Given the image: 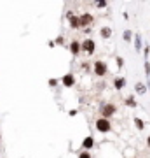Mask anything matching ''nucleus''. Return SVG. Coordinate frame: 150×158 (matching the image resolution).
Instances as JSON below:
<instances>
[{"label":"nucleus","mask_w":150,"mask_h":158,"mask_svg":"<svg viewBox=\"0 0 150 158\" xmlns=\"http://www.w3.org/2000/svg\"><path fill=\"white\" fill-rule=\"evenodd\" d=\"M47 44H49V48H54V46H56V42H54V40H49Z\"/></svg>","instance_id":"26"},{"label":"nucleus","mask_w":150,"mask_h":158,"mask_svg":"<svg viewBox=\"0 0 150 158\" xmlns=\"http://www.w3.org/2000/svg\"><path fill=\"white\" fill-rule=\"evenodd\" d=\"M124 102H126V105H128V107H131V109L138 107V102H136V99H134L133 95H129V97H128V99L124 100Z\"/></svg>","instance_id":"16"},{"label":"nucleus","mask_w":150,"mask_h":158,"mask_svg":"<svg viewBox=\"0 0 150 158\" xmlns=\"http://www.w3.org/2000/svg\"><path fill=\"white\" fill-rule=\"evenodd\" d=\"M149 55H150V46L145 44V48H143V56H145V60H149Z\"/></svg>","instance_id":"20"},{"label":"nucleus","mask_w":150,"mask_h":158,"mask_svg":"<svg viewBox=\"0 0 150 158\" xmlns=\"http://www.w3.org/2000/svg\"><path fill=\"white\" fill-rule=\"evenodd\" d=\"M93 72H94V76H98V78H105L107 72H108V65H107V61H103V60H96V61L93 63Z\"/></svg>","instance_id":"2"},{"label":"nucleus","mask_w":150,"mask_h":158,"mask_svg":"<svg viewBox=\"0 0 150 158\" xmlns=\"http://www.w3.org/2000/svg\"><path fill=\"white\" fill-rule=\"evenodd\" d=\"M126 84H128V81H126V78H122V76L113 79V88H115V90H124Z\"/></svg>","instance_id":"12"},{"label":"nucleus","mask_w":150,"mask_h":158,"mask_svg":"<svg viewBox=\"0 0 150 158\" xmlns=\"http://www.w3.org/2000/svg\"><path fill=\"white\" fill-rule=\"evenodd\" d=\"M79 158H93V157H91V153H89V151H84V149H82V151L79 153Z\"/></svg>","instance_id":"21"},{"label":"nucleus","mask_w":150,"mask_h":158,"mask_svg":"<svg viewBox=\"0 0 150 158\" xmlns=\"http://www.w3.org/2000/svg\"><path fill=\"white\" fill-rule=\"evenodd\" d=\"M93 148H94V137L93 135L84 137V140H82V149H84V151H89V149H93Z\"/></svg>","instance_id":"9"},{"label":"nucleus","mask_w":150,"mask_h":158,"mask_svg":"<svg viewBox=\"0 0 150 158\" xmlns=\"http://www.w3.org/2000/svg\"><path fill=\"white\" fill-rule=\"evenodd\" d=\"M82 69H84V70H89V69H91V63H89V61H84V63H82Z\"/></svg>","instance_id":"24"},{"label":"nucleus","mask_w":150,"mask_h":158,"mask_svg":"<svg viewBox=\"0 0 150 158\" xmlns=\"http://www.w3.org/2000/svg\"><path fill=\"white\" fill-rule=\"evenodd\" d=\"M115 63H117L119 69H122V67H124V58H122V56H115Z\"/></svg>","instance_id":"19"},{"label":"nucleus","mask_w":150,"mask_h":158,"mask_svg":"<svg viewBox=\"0 0 150 158\" xmlns=\"http://www.w3.org/2000/svg\"><path fill=\"white\" fill-rule=\"evenodd\" d=\"M66 18H68V23H70V28H75V30L80 28V18L75 16L74 11H68V12H66Z\"/></svg>","instance_id":"6"},{"label":"nucleus","mask_w":150,"mask_h":158,"mask_svg":"<svg viewBox=\"0 0 150 158\" xmlns=\"http://www.w3.org/2000/svg\"><path fill=\"white\" fill-rule=\"evenodd\" d=\"M115 113H117V105H115V104H103V105L100 107V114H101V118L110 119Z\"/></svg>","instance_id":"3"},{"label":"nucleus","mask_w":150,"mask_h":158,"mask_svg":"<svg viewBox=\"0 0 150 158\" xmlns=\"http://www.w3.org/2000/svg\"><path fill=\"white\" fill-rule=\"evenodd\" d=\"M100 35H101L103 39H110V37H112V28H110V26H101Z\"/></svg>","instance_id":"14"},{"label":"nucleus","mask_w":150,"mask_h":158,"mask_svg":"<svg viewBox=\"0 0 150 158\" xmlns=\"http://www.w3.org/2000/svg\"><path fill=\"white\" fill-rule=\"evenodd\" d=\"M94 127H96V130H98L100 134H108V132H112V123H110V119L101 118V116L94 121Z\"/></svg>","instance_id":"1"},{"label":"nucleus","mask_w":150,"mask_h":158,"mask_svg":"<svg viewBox=\"0 0 150 158\" xmlns=\"http://www.w3.org/2000/svg\"><path fill=\"white\" fill-rule=\"evenodd\" d=\"M145 83H147V88H149V93H150V79H147Z\"/></svg>","instance_id":"27"},{"label":"nucleus","mask_w":150,"mask_h":158,"mask_svg":"<svg viewBox=\"0 0 150 158\" xmlns=\"http://www.w3.org/2000/svg\"><path fill=\"white\" fill-rule=\"evenodd\" d=\"M59 83H61V81H59V79H56V78H51V79H47V84H49L51 88H56V86H58V84H59Z\"/></svg>","instance_id":"17"},{"label":"nucleus","mask_w":150,"mask_h":158,"mask_svg":"<svg viewBox=\"0 0 150 158\" xmlns=\"http://www.w3.org/2000/svg\"><path fill=\"white\" fill-rule=\"evenodd\" d=\"M143 69H145L147 79H150V61H149V60H145V61H143Z\"/></svg>","instance_id":"18"},{"label":"nucleus","mask_w":150,"mask_h":158,"mask_svg":"<svg viewBox=\"0 0 150 158\" xmlns=\"http://www.w3.org/2000/svg\"><path fill=\"white\" fill-rule=\"evenodd\" d=\"M122 39H124V42H131V40H134V34L131 30H124L122 32Z\"/></svg>","instance_id":"15"},{"label":"nucleus","mask_w":150,"mask_h":158,"mask_svg":"<svg viewBox=\"0 0 150 158\" xmlns=\"http://www.w3.org/2000/svg\"><path fill=\"white\" fill-rule=\"evenodd\" d=\"M107 5H108L107 0H100V2H96V7H100V9H103V7H107Z\"/></svg>","instance_id":"22"},{"label":"nucleus","mask_w":150,"mask_h":158,"mask_svg":"<svg viewBox=\"0 0 150 158\" xmlns=\"http://www.w3.org/2000/svg\"><path fill=\"white\" fill-rule=\"evenodd\" d=\"M77 114H79L77 109H70V111H68V116H77Z\"/></svg>","instance_id":"25"},{"label":"nucleus","mask_w":150,"mask_h":158,"mask_svg":"<svg viewBox=\"0 0 150 158\" xmlns=\"http://www.w3.org/2000/svg\"><path fill=\"white\" fill-rule=\"evenodd\" d=\"M147 148H149V149H150V135H149V137H147Z\"/></svg>","instance_id":"28"},{"label":"nucleus","mask_w":150,"mask_h":158,"mask_svg":"<svg viewBox=\"0 0 150 158\" xmlns=\"http://www.w3.org/2000/svg\"><path fill=\"white\" fill-rule=\"evenodd\" d=\"M61 84H63L65 88H74L75 86V74H72V72L65 74V76L61 78Z\"/></svg>","instance_id":"8"},{"label":"nucleus","mask_w":150,"mask_h":158,"mask_svg":"<svg viewBox=\"0 0 150 158\" xmlns=\"http://www.w3.org/2000/svg\"><path fill=\"white\" fill-rule=\"evenodd\" d=\"M133 123H134V127H136V130H140V132H141V130H145V121H143V119H141V118H138V116H134V118H133Z\"/></svg>","instance_id":"13"},{"label":"nucleus","mask_w":150,"mask_h":158,"mask_svg":"<svg viewBox=\"0 0 150 158\" xmlns=\"http://www.w3.org/2000/svg\"><path fill=\"white\" fill-rule=\"evenodd\" d=\"M82 51L84 53H87L89 56L96 53V42L93 39H89V37H86V39L82 40Z\"/></svg>","instance_id":"4"},{"label":"nucleus","mask_w":150,"mask_h":158,"mask_svg":"<svg viewBox=\"0 0 150 158\" xmlns=\"http://www.w3.org/2000/svg\"><path fill=\"white\" fill-rule=\"evenodd\" d=\"M134 91H136L138 95H145V93H149L147 83H141V81H138V83L134 84Z\"/></svg>","instance_id":"11"},{"label":"nucleus","mask_w":150,"mask_h":158,"mask_svg":"<svg viewBox=\"0 0 150 158\" xmlns=\"http://www.w3.org/2000/svg\"><path fill=\"white\" fill-rule=\"evenodd\" d=\"M134 51L136 53H143V39L140 34H134Z\"/></svg>","instance_id":"10"},{"label":"nucleus","mask_w":150,"mask_h":158,"mask_svg":"<svg viewBox=\"0 0 150 158\" xmlns=\"http://www.w3.org/2000/svg\"><path fill=\"white\" fill-rule=\"evenodd\" d=\"M54 42H56L58 46H63V44H65V37H63V35H59V37H56Z\"/></svg>","instance_id":"23"},{"label":"nucleus","mask_w":150,"mask_h":158,"mask_svg":"<svg viewBox=\"0 0 150 158\" xmlns=\"http://www.w3.org/2000/svg\"><path fill=\"white\" fill-rule=\"evenodd\" d=\"M70 53L74 55V56H79L80 53H82V40H77V39H74L72 42H70Z\"/></svg>","instance_id":"7"},{"label":"nucleus","mask_w":150,"mask_h":158,"mask_svg":"<svg viewBox=\"0 0 150 158\" xmlns=\"http://www.w3.org/2000/svg\"><path fill=\"white\" fill-rule=\"evenodd\" d=\"M0 142H2V135H0Z\"/></svg>","instance_id":"29"},{"label":"nucleus","mask_w":150,"mask_h":158,"mask_svg":"<svg viewBox=\"0 0 150 158\" xmlns=\"http://www.w3.org/2000/svg\"><path fill=\"white\" fill-rule=\"evenodd\" d=\"M79 18H80V28H91V25L94 23L93 14H89V12H82Z\"/></svg>","instance_id":"5"}]
</instances>
